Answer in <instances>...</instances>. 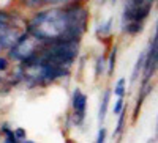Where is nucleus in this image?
Masks as SVG:
<instances>
[{
  "instance_id": "nucleus-4",
  "label": "nucleus",
  "mask_w": 158,
  "mask_h": 143,
  "mask_svg": "<svg viewBox=\"0 0 158 143\" xmlns=\"http://www.w3.org/2000/svg\"><path fill=\"white\" fill-rule=\"evenodd\" d=\"M158 71V22L155 36L150 43L149 50L146 52V66H144V82H149L150 77Z\"/></svg>"
},
{
  "instance_id": "nucleus-9",
  "label": "nucleus",
  "mask_w": 158,
  "mask_h": 143,
  "mask_svg": "<svg viewBox=\"0 0 158 143\" xmlns=\"http://www.w3.org/2000/svg\"><path fill=\"white\" fill-rule=\"evenodd\" d=\"M142 27H144L142 22H130V24L123 25V30H127V33H130V35H136V33H141Z\"/></svg>"
},
{
  "instance_id": "nucleus-20",
  "label": "nucleus",
  "mask_w": 158,
  "mask_h": 143,
  "mask_svg": "<svg viewBox=\"0 0 158 143\" xmlns=\"http://www.w3.org/2000/svg\"><path fill=\"white\" fill-rule=\"evenodd\" d=\"M51 3H62V2H70V0H48Z\"/></svg>"
},
{
  "instance_id": "nucleus-21",
  "label": "nucleus",
  "mask_w": 158,
  "mask_h": 143,
  "mask_svg": "<svg viewBox=\"0 0 158 143\" xmlns=\"http://www.w3.org/2000/svg\"><path fill=\"white\" fill-rule=\"evenodd\" d=\"M155 138L158 140V116H156V127H155Z\"/></svg>"
},
{
  "instance_id": "nucleus-16",
  "label": "nucleus",
  "mask_w": 158,
  "mask_h": 143,
  "mask_svg": "<svg viewBox=\"0 0 158 143\" xmlns=\"http://www.w3.org/2000/svg\"><path fill=\"white\" fill-rule=\"evenodd\" d=\"M103 69H104V58L100 57V58L97 60V75L103 74Z\"/></svg>"
},
{
  "instance_id": "nucleus-1",
  "label": "nucleus",
  "mask_w": 158,
  "mask_h": 143,
  "mask_svg": "<svg viewBox=\"0 0 158 143\" xmlns=\"http://www.w3.org/2000/svg\"><path fill=\"white\" fill-rule=\"evenodd\" d=\"M29 32L36 40L43 41H60L68 32V17L67 11L62 10H48L36 14L30 25Z\"/></svg>"
},
{
  "instance_id": "nucleus-11",
  "label": "nucleus",
  "mask_w": 158,
  "mask_h": 143,
  "mask_svg": "<svg viewBox=\"0 0 158 143\" xmlns=\"http://www.w3.org/2000/svg\"><path fill=\"white\" fill-rule=\"evenodd\" d=\"M125 118H127V110L123 109V112L118 115V123H117V127H115V132L120 134L122 129H123V124H125Z\"/></svg>"
},
{
  "instance_id": "nucleus-18",
  "label": "nucleus",
  "mask_w": 158,
  "mask_h": 143,
  "mask_svg": "<svg viewBox=\"0 0 158 143\" xmlns=\"http://www.w3.org/2000/svg\"><path fill=\"white\" fill-rule=\"evenodd\" d=\"M15 137L16 138H24L25 137V131H24V129H16V131H15Z\"/></svg>"
},
{
  "instance_id": "nucleus-22",
  "label": "nucleus",
  "mask_w": 158,
  "mask_h": 143,
  "mask_svg": "<svg viewBox=\"0 0 158 143\" xmlns=\"http://www.w3.org/2000/svg\"><path fill=\"white\" fill-rule=\"evenodd\" d=\"M22 143H33V141H22Z\"/></svg>"
},
{
  "instance_id": "nucleus-3",
  "label": "nucleus",
  "mask_w": 158,
  "mask_h": 143,
  "mask_svg": "<svg viewBox=\"0 0 158 143\" xmlns=\"http://www.w3.org/2000/svg\"><path fill=\"white\" fill-rule=\"evenodd\" d=\"M35 52H36V38L32 35H22L21 40L11 47L10 57L15 60L29 61L30 58H33Z\"/></svg>"
},
{
  "instance_id": "nucleus-15",
  "label": "nucleus",
  "mask_w": 158,
  "mask_h": 143,
  "mask_svg": "<svg viewBox=\"0 0 158 143\" xmlns=\"http://www.w3.org/2000/svg\"><path fill=\"white\" fill-rule=\"evenodd\" d=\"M43 2H44V0H24V3L27 5L29 8H38Z\"/></svg>"
},
{
  "instance_id": "nucleus-23",
  "label": "nucleus",
  "mask_w": 158,
  "mask_h": 143,
  "mask_svg": "<svg viewBox=\"0 0 158 143\" xmlns=\"http://www.w3.org/2000/svg\"><path fill=\"white\" fill-rule=\"evenodd\" d=\"M67 143H73V141H71V140H68V141H67Z\"/></svg>"
},
{
  "instance_id": "nucleus-7",
  "label": "nucleus",
  "mask_w": 158,
  "mask_h": 143,
  "mask_svg": "<svg viewBox=\"0 0 158 143\" xmlns=\"http://www.w3.org/2000/svg\"><path fill=\"white\" fill-rule=\"evenodd\" d=\"M144 66H146V52H142V54L139 55L136 64H135V69H133V75H131V80H136L139 72H144Z\"/></svg>"
},
{
  "instance_id": "nucleus-14",
  "label": "nucleus",
  "mask_w": 158,
  "mask_h": 143,
  "mask_svg": "<svg viewBox=\"0 0 158 143\" xmlns=\"http://www.w3.org/2000/svg\"><path fill=\"white\" fill-rule=\"evenodd\" d=\"M123 98H118L117 99V102H115V106H114V113L115 115H120L122 112H123Z\"/></svg>"
},
{
  "instance_id": "nucleus-5",
  "label": "nucleus",
  "mask_w": 158,
  "mask_h": 143,
  "mask_svg": "<svg viewBox=\"0 0 158 143\" xmlns=\"http://www.w3.org/2000/svg\"><path fill=\"white\" fill-rule=\"evenodd\" d=\"M22 38V35L16 30L8 27H0V49H6V47H13L19 40Z\"/></svg>"
},
{
  "instance_id": "nucleus-2",
  "label": "nucleus",
  "mask_w": 158,
  "mask_h": 143,
  "mask_svg": "<svg viewBox=\"0 0 158 143\" xmlns=\"http://www.w3.org/2000/svg\"><path fill=\"white\" fill-rule=\"evenodd\" d=\"M77 41H56L44 54L41 55V60L49 64H56V66H68L77 55Z\"/></svg>"
},
{
  "instance_id": "nucleus-24",
  "label": "nucleus",
  "mask_w": 158,
  "mask_h": 143,
  "mask_svg": "<svg viewBox=\"0 0 158 143\" xmlns=\"http://www.w3.org/2000/svg\"><path fill=\"white\" fill-rule=\"evenodd\" d=\"M111 2H114V3H115V0H111Z\"/></svg>"
},
{
  "instance_id": "nucleus-19",
  "label": "nucleus",
  "mask_w": 158,
  "mask_h": 143,
  "mask_svg": "<svg viewBox=\"0 0 158 143\" xmlns=\"http://www.w3.org/2000/svg\"><path fill=\"white\" fill-rule=\"evenodd\" d=\"M6 66H8V63H6V60H5V58H0V71H3V69H6Z\"/></svg>"
},
{
  "instance_id": "nucleus-8",
  "label": "nucleus",
  "mask_w": 158,
  "mask_h": 143,
  "mask_svg": "<svg viewBox=\"0 0 158 143\" xmlns=\"http://www.w3.org/2000/svg\"><path fill=\"white\" fill-rule=\"evenodd\" d=\"M109 98H111V91L108 90V91L103 95V101H101V104H100V112H98V120H100V123L104 121V116H106V112H108Z\"/></svg>"
},
{
  "instance_id": "nucleus-10",
  "label": "nucleus",
  "mask_w": 158,
  "mask_h": 143,
  "mask_svg": "<svg viewBox=\"0 0 158 143\" xmlns=\"http://www.w3.org/2000/svg\"><path fill=\"white\" fill-rule=\"evenodd\" d=\"M114 95L118 96V98H123V95H125V79L117 80V85L114 88Z\"/></svg>"
},
{
  "instance_id": "nucleus-17",
  "label": "nucleus",
  "mask_w": 158,
  "mask_h": 143,
  "mask_svg": "<svg viewBox=\"0 0 158 143\" xmlns=\"http://www.w3.org/2000/svg\"><path fill=\"white\" fill-rule=\"evenodd\" d=\"M104 140H106V129L101 127L100 132H98V138H97V143H104Z\"/></svg>"
},
{
  "instance_id": "nucleus-12",
  "label": "nucleus",
  "mask_w": 158,
  "mask_h": 143,
  "mask_svg": "<svg viewBox=\"0 0 158 143\" xmlns=\"http://www.w3.org/2000/svg\"><path fill=\"white\" fill-rule=\"evenodd\" d=\"M115 55H117V49L114 47V50L111 52V57H109V68H108V74L114 72V66H115Z\"/></svg>"
},
{
  "instance_id": "nucleus-6",
  "label": "nucleus",
  "mask_w": 158,
  "mask_h": 143,
  "mask_svg": "<svg viewBox=\"0 0 158 143\" xmlns=\"http://www.w3.org/2000/svg\"><path fill=\"white\" fill-rule=\"evenodd\" d=\"M85 106H87V96L82 95L79 90H74V95H73V109H74V113L84 115Z\"/></svg>"
},
{
  "instance_id": "nucleus-13",
  "label": "nucleus",
  "mask_w": 158,
  "mask_h": 143,
  "mask_svg": "<svg viewBox=\"0 0 158 143\" xmlns=\"http://www.w3.org/2000/svg\"><path fill=\"white\" fill-rule=\"evenodd\" d=\"M10 25V14L5 11H0V27H8Z\"/></svg>"
}]
</instances>
